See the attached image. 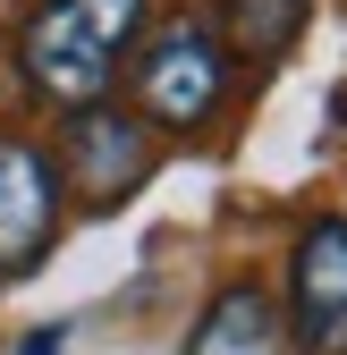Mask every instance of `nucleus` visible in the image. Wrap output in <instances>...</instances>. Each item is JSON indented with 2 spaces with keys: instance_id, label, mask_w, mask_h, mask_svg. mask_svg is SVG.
<instances>
[{
  "instance_id": "obj_1",
  "label": "nucleus",
  "mask_w": 347,
  "mask_h": 355,
  "mask_svg": "<svg viewBox=\"0 0 347 355\" xmlns=\"http://www.w3.org/2000/svg\"><path fill=\"white\" fill-rule=\"evenodd\" d=\"M229 102V42L212 34L203 17H169L144 34L136 51V110L144 127H203L212 110Z\"/></svg>"
},
{
  "instance_id": "obj_2",
  "label": "nucleus",
  "mask_w": 347,
  "mask_h": 355,
  "mask_svg": "<svg viewBox=\"0 0 347 355\" xmlns=\"http://www.w3.org/2000/svg\"><path fill=\"white\" fill-rule=\"evenodd\" d=\"M17 68L42 102H60V110H94L110 94V76H119V51L85 26L76 0H42V9L17 26Z\"/></svg>"
},
{
  "instance_id": "obj_3",
  "label": "nucleus",
  "mask_w": 347,
  "mask_h": 355,
  "mask_svg": "<svg viewBox=\"0 0 347 355\" xmlns=\"http://www.w3.org/2000/svg\"><path fill=\"white\" fill-rule=\"evenodd\" d=\"M288 313L305 355H347V220L322 211L288 245Z\"/></svg>"
},
{
  "instance_id": "obj_4",
  "label": "nucleus",
  "mask_w": 347,
  "mask_h": 355,
  "mask_svg": "<svg viewBox=\"0 0 347 355\" xmlns=\"http://www.w3.org/2000/svg\"><path fill=\"white\" fill-rule=\"evenodd\" d=\"M60 237V169L42 144L0 136V279L42 271V254Z\"/></svg>"
},
{
  "instance_id": "obj_5",
  "label": "nucleus",
  "mask_w": 347,
  "mask_h": 355,
  "mask_svg": "<svg viewBox=\"0 0 347 355\" xmlns=\"http://www.w3.org/2000/svg\"><path fill=\"white\" fill-rule=\"evenodd\" d=\"M153 169V127L127 119L110 102L68 110V187H85V203H127Z\"/></svg>"
},
{
  "instance_id": "obj_6",
  "label": "nucleus",
  "mask_w": 347,
  "mask_h": 355,
  "mask_svg": "<svg viewBox=\"0 0 347 355\" xmlns=\"http://www.w3.org/2000/svg\"><path fill=\"white\" fill-rule=\"evenodd\" d=\"M187 355H288V322H280V304L254 279H229L221 296L203 304Z\"/></svg>"
},
{
  "instance_id": "obj_7",
  "label": "nucleus",
  "mask_w": 347,
  "mask_h": 355,
  "mask_svg": "<svg viewBox=\"0 0 347 355\" xmlns=\"http://www.w3.org/2000/svg\"><path fill=\"white\" fill-rule=\"evenodd\" d=\"M229 9V42L246 60H280L296 34H305V17H314V0H221Z\"/></svg>"
},
{
  "instance_id": "obj_8",
  "label": "nucleus",
  "mask_w": 347,
  "mask_h": 355,
  "mask_svg": "<svg viewBox=\"0 0 347 355\" xmlns=\"http://www.w3.org/2000/svg\"><path fill=\"white\" fill-rule=\"evenodd\" d=\"M76 9H85V26H94L110 51H127V42L144 34V0H76Z\"/></svg>"
},
{
  "instance_id": "obj_9",
  "label": "nucleus",
  "mask_w": 347,
  "mask_h": 355,
  "mask_svg": "<svg viewBox=\"0 0 347 355\" xmlns=\"http://www.w3.org/2000/svg\"><path fill=\"white\" fill-rule=\"evenodd\" d=\"M17 355H68V338H60V330H34V338H26Z\"/></svg>"
}]
</instances>
